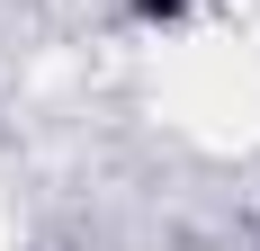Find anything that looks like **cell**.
I'll use <instances>...</instances> for the list:
<instances>
[{
  "instance_id": "obj_1",
  "label": "cell",
  "mask_w": 260,
  "mask_h": 251,
  "mask_svg": "<svg viewBox=\"0 0 260 251\" xmlns=\"http://www.w3.org/2000/svg\"><path fill=\"white\" fill-rule=\"evenodd\" d=\"M126 9H135V18H144V27H171V18H180V9H188V0H126Z\"/></svg>"
}]
</instances>
